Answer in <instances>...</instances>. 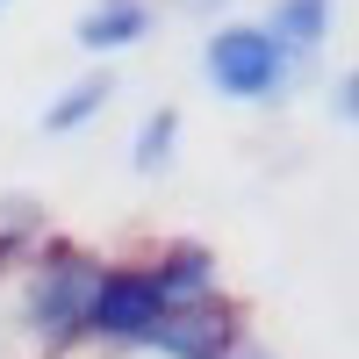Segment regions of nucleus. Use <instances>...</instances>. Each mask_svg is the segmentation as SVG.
I'll list each match as a JSON object with an SVG mask.
<instances>
[{"label": "nucleus", "mask_w": 359, "mask_h": 359, "mask_svg": "<svg viewBox=\"0 0 359 359\" xmlns=\"http://www.w3.org/2000/svg\"><path fill=\"white\" fill-rule=\"evenodd\" d=\"M201 65H208V79H216L230 101H273L294 57H287L273 36H266L259 22H223L216 36H208Z\"/></svg>", "instance_id": "f257e3e1"}, {"label": "nucleus", "mask_w": 359, "mask_h": 359, "mask_svg": "<svg viewBox=\"0 0 359 359\" xmlns=\"http://www.w3.org/2000/svg\"><path fill=\"white\" fill-rule=\"evenodd\" d=\"M158 309H165V294L151 287V273H101L94 294H86L79 331H94V338H144L158 323Z\"/></svg>", "instance_id": "f03ea898"}, {"label": "nucleus", "mask_w": 359, "mask_h": 359, "mask_svg": "<svg viewBox=\"0 0 359 359\" xmlns=\"http://www.w3.org/2000/svg\"><path fill=\"white\" fill-rule=\"evenodd\" d=\"M101 280V266H86V259H50L36 287H29V323H36V338H72L79 331V316H86V294H94Z\"/></svg>", "instance_id": "7ed1b4c3"}, {"label": "nucleus", "mask_w": 359, "mask_h": 359, "mask_svg": "<svg viewBox=\"0 0 359 359\" xmlns=\"http://www.w3.org/2000/svg\"><path fill=\"white\" fill-rule=\"evenodd\" d=\"M144 345H158L172 359H223L230 352V323L208 302H172V309H158L151 331H144Z\"/></svg>", "instance_id": "20e7f679"}, {"label": "nucleus", "mask_w": 359, "mask_h": 359, "mask_svg": "<svg viewBox=\"0 0 359 359\" xmlns=\"http://www.w3.org/2000/svg\"><path fill=\"white\" fill-rule=\"evenodd\" d=\"M144 29H151V8H144V0H94V8L79 15L72 43L79 50H130Z\"/></svg>", "instance_id": "39448f33"}, {"label": "nucleus", "mask_w": 359, "mask_h": 359, "mask_svg": "<svg viewBox=\"0 0 359 359\" xmlns=\"http://www.w3.org/2000/svg\"><path fill=\"white\" fill-rule=\"evenodd\" d=\"M266 36H273L287 57H309L323 36H331V0H273V22H266Z\"/></svg>", "instance_id": "423d86ee"}, {"label": "nucleus", "mask_w": 359, "mask_h": 359, "mask_svg": "<svg viewBox=\"0 0 359 359\" xmlns=\"http://www.w3.org/2000/svg\"><path fill=\"white\" fill-rule=\"evenodd\" d=\"M151 287L165 294V309H172V302H201V294L216 287V259H208L201 245H180L172 259H158V273H151Z\"/></svg>", "instance_id": "0eeeda50"}, {"label": "nucleus", "mask_w": 359, "mask_h": 359, "mask_svg": "<svg viewBox=\"0 0 359 359\" xmlns=\"http://www.w3.org/2000/svg\"><path fill=\"white\" fill-rule=\"evenodd\" d=\"M108 94H115V79L108 72H94V79H79V86H65V101H50L43 108V130H79V123H94V115L108 108Z\"/></svg>", "instance_id": "6e6552de"}, {"label": "nucleus", "mask_w": 359, "mask_h": 359, "mask_svg": "<svg viewBox=\"0 0 359 359\" xmlns=\"http://www.w3.org/2000/svg\"><path fill=\"white\" fill-rule=\"evenodd\" d=\"M172 137H180V115H172V108L144 115V130H137V144H130V165H137V172H158L165 151H172Z\"/></svg>", "instance_id": "1a4fd4ad"}]
</instances>
